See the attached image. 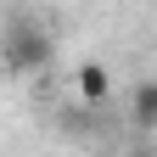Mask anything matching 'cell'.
<instances>
[{
  "label": "cell",
  "mask_w": 157,
  "mask_h": 157,
  "mask_svg": "<svg viewBox=\"0 0 157 157\" xmlns=\"http://www.w3.org/2000/svg\"><path fill=\"white\" fill-rule=\"evenodd\" d=\"M0 56H6L11 73H45L51 56H56V39L39 23H11L6 34H0Z\"/></svg>",
  "instance_id": "cell-1"
},
{
  "label": "cell",
  "mask_w": 157,
  "mask_h": 157,
  "mask_svg": "<svg viewBox=\"0 0 157 157\" xmlns=\"http://www.w3.org/2000/svg\"><path fill=\"white\" fill-rule=\"evenodd\" d=\"M73 90H78V101H90V107H101L107 95H112V73L101 67V62H84L73 73Z\"/></svg>",
  "instance_id": "cell-2"
},
{
  "label": "cell",
  "mask_w": 157,
  "mask_h": 157,
  "mask_svg": "<svg viewBox=\"0 0 157 157\" xmlns=\"http://www.w3.org/2000/svg\"><path fill=\"white\" fill-rule=\"evenodd\" d=\"M129 124L140 129V135L157 129V78H140V84H135V95H129Z\"/></svg>",
  "instance_id": "cell-3"
},
{
  "label": "cell",
  "mask_w": 157,
  "mask_h": 157,
  "mask_svg": "<svg viewBox=\"0 0 157 157\" xmlns=\"http://www.w3.org/2000/svg\"><path fill=\"white\" fill-rule=\"evenodd\" d=\"M140 157H157V151H140Z\"/></svg>",
  "instance_id": "cell-4"
}]
</instances>
